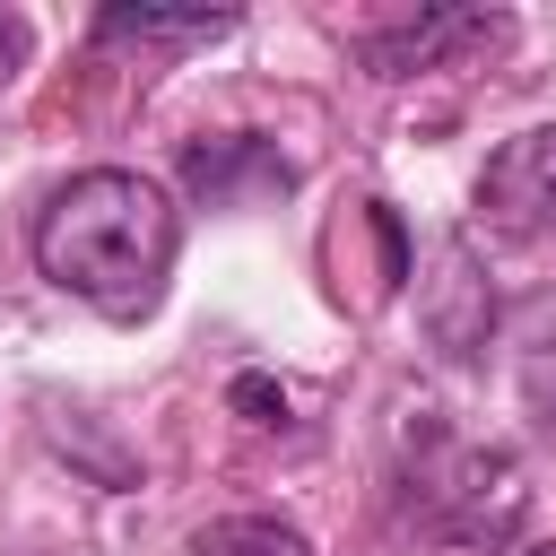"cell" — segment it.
I'll list each match as a JSON object with an SVG mask.
<instances>
[{
	"label": "cell",
	"instance_id": "1",
	"mask_svg": "<svg viewBox=\"0 0 556 556\" xmlns=\"http://www.w3.org/2000/svg\"><path fill=\"white\" fill-rule=\"evenodd\" d=\"M174 243H182L174 200L148 174H130V165L70 174L43 200V217H35V269L61 295H78L87 313H104V321L156 313L165 269H174Z\"/></svg>",
	"mask_w": 556,
	"mask_h": 556
},
{
	"label": "cell",
	"instance_id": "2",
	"mask_svg": "<svg viewBox=\"0 0 556 556\" xmlns=\"http://www.w3.org/2000/svg\"><path fill=\"white\" fill-rule=\"evenodd\" d=\"M426 495H434V521H443L460 547H504L513 521H521V504H530L513 452H478V443L452 452V460L426 478Z\"/></svg>",
	"mask_w": 556,
	"mask_h": 556
},
{
	"label": "cell",
	"instance_id": "3",
	"mask_svg": "<svg viewBox=\"0 0 556 556\" xmlns=\"http://www.w3.org/2000/svg\"><path fill=\"white\" fill-rule=\"evenodd\" d=\"M478 226L504 243L556 235V130H521L486 156L478 174Z\"/></svg>",
	"mask_w": 556,
	"mask_h": 556
},
{
	"label": "cell",
	"instance_id": "4",
	"mask_svg": "<svg viewBox=\"0 0 556 556\" xmlns=\"http://www.w3.org/2000/svg\"><path fill=\"white\" fill-rule=\"evenodd\" d=\"M495 35H504L495 9H426V17H408V26H374L356 52H365L374 78H417V70H443V61L469 52V43H495Z\"/></svg>",
	"mask_w": 556,
	"mask_h": 556
},
{
	"label": "cell",
	"instance_id": "5",
	"mask_svg": "<svg viewBox=\"0 0 556 556\" xmlns=\"http://www.w3.org/2000/svg\"><path fill=\"white\" fill-rule=\"evenodd\" d=\"M235 35V9H104L96 17V43H217Z\"/></svg>",
	"mask_w": 556,
	"mask_h": 556
},
{
	"label": "cell",
	"instance_id": "6",
	"mask_svg": "<svg viewBox=\"0 0 556 556\" xmlns=\"http://www.w3.org/2000/svg\"><path fill=\"white\" fill-rule=\"evenodd\" d=\"M182 174H191V191H200V200H235V182H243V174H261V182H278V191H287V165H278L261 139H208V148H191V156H182Z\"/></svg>",
	"mask_w": 556,
	"mask_h": 556
},
{
	"label": "cell",
	"instance_id": "7",
	"mask_svg": "<svg viewBox=\"0 0 556 556\" xmlns=\"http://www.w3.org/2000/svg\"><path fill=\"white\" fill-rule=\"evenodd\" d=\"M191 556H313V539L295 521H278V513H226V521L200 530Z\"/></svg>",
	"mask_w": 556,
	"mask_h": 556
},
{
	"label": "cell",
	"instance_id": "8",
	"mask_svg": "<svg viewBox=\"0 0 556 556\" xmlns=\"http://www.w3.org/2000/svg\"><path fill=\"white\" fill-rule=\"evenodd\" d=\"M235 408H252V426H287V391L269 374H235Z\"/></svg>",
	"mask_w": 556,
	"mask_h": 556
},
{
	"label": "cell",
	"instance_id": "9",
	"mask_svg": "<svg viewBox=\"0 0 556 556\" xmlns=\"http://www.w3.org/2000/svg\"><path fill=\"white\" fill-rule=\"evenodd\" d=\"M17 70H26V17L0 9V78H17Z\"/></svg>",
	"mask_w": 556,
	"mask_h": 556
},
{
	"label": "cell",
	"instance_id": "10",
	"mask_svg": "<svg viewBox=\"0 0 556 556\" xmlns=\"http://www.w3.org/2000/svg\"><path fill=\"white\" fill-rule=\"evenodd\" d=\"M521 556H556V539H539V547H521Z\"/></svg>",
	"mask_w": 556,
	"mask_h": 556
}]
</instances>
